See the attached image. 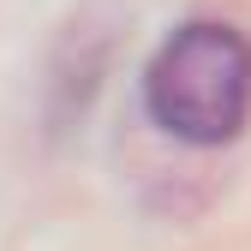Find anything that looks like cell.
Wrapping results in <instances>:
<instances>
[{"label": "cell", "instance_id": "obj_1", "mask_svg": "<svg viewBox=\"0 0 251 251\" xmlns=\"http://www.w3.org/2000/svg\"><path fill=\"white\" fill-rule=\"evenodd\" d=\"M144 108L168 138L215 150L251 120V42L222 18H198L155 48L144 72Z\"/></svg>", "mask_w": 251, "mask_h": 251}]
</instances>
